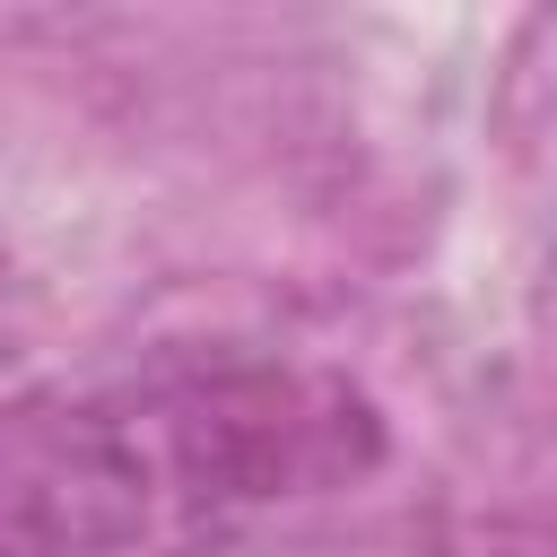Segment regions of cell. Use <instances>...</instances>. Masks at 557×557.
Instances as JSON below:
<instances>
[{
	"instance_id": "1",
	"label": "cell",
	"mask_w": 557,
	"mask_h": 557,
	"mask_svg": "<svg viewBox=\"0 0 557 557\" xmlns=\"http://www.w3.org/2000/svg\"><path fill=\"white\" fill-rule=\"evenodd\" d=\"M383 461L374 400L305 357L165 348L0 400V557H191Z\"/></svg>"
},
{
	"instance_id": "2",
	"label": "cell",
	"mask_w": 557,
	"mask_h": 557,
	"mask_svg": "<svg viewBox=\"0 0 557 557\" xmlns=\"http://www.w3.org/2000/svg\"><path fill=\"white\" fill-rule=\"evenodd\" d=\"M0 313H9V287H0Z\"/></svg>"
}]
</instances>
